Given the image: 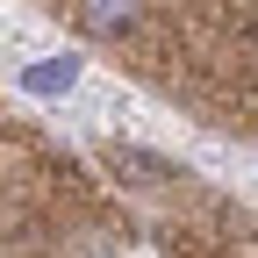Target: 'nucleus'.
<instances>
[{"label": "nucleus", "mask_w": 258, "mask_h": 258, "mask_svg": "<svg viewBox=\"0 0 258 258\" xmlns=\"http://www.w3.org/2000/svg\"><path fill=\"white\" fill-rule=\"evenodd\" d=\"M137 8H144V0H79V22L101 29V36H122V29L137 22Z\"/></svg>", "instance_id": "obj_1"}, {"label": "nucleus", "mask_w": 258, "mask_h": 258, "mask_svg": "<svg viewBox=\"0 0 258 258\" xmlns=\"http://www.w3.org/2000/svg\"><path fill=\"white\" fill-rule=\"evenodd\" d=\"M72 79H79V64H72V57H36V64L22 72L29 93H72Z\"/></svg>", "instance_id": "obj_2"}, {"label": "nucleus", "mask_w": 258, "mask_h": 258, "mask_svg": "<svg viewBox=\"0 0 258 258\" xmlns=\"http://www.w3.org/2000/svg\"><path fill=\"white\" fill-rule=\"evenodd\" d=\"M115 172L122 179H158V186L179 179V165H165V158H151V151H115Z\"/></svg>", "instance_id": "obj_3"}]
</instances>
